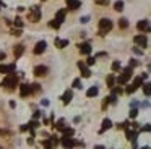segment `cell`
I'll return each instance as SVG.
<instances>
[{"instance_id":"6da1fadb","label":"cell","mask_w":151,"mask_h":149,"mask_svg":"<svg viewBox=\"0 0 151 149\" xmlns=\"http://www.w3.org/2000/svg\"><path fill=\"white\" fill-rule=\"evenodd\" d=\"M17 84H18V76L15 73H10L4 81H2V86L8 87V89H15V87H17Z\"/></svg>"},{"instance_id":"7a4b0ae2","label":"cell","mask_w":151,"mask_h":149,"mask_svg":"<svg viewBox=\"0 0 151 149\" xmlns=\"http://www.w3.org/2000/svg\"><path fill=\"white\" fill-rule=\"evenodd\" d=\"M111 29H112V21L109 18H102L101 21H99V34L101 36L107 34Z\"/></svg>"},{"instance_id":"3957f363","label":"cell","mask_w":151,"mask_h":149,"mask_svg":"<svg viewBox=\"0 0 151 149\" xmlns=\"http://www.w3.org/2000/svg\"><path fill=\"white\" fill-rule=\"evenodd\" d=\"M132 74H133V67H128V68H125V70L122 71V74H120V76H119L115 81H117L119 84H125V83H127V81L132 78Z\"/></svg>"},{"instance_id":"277c9868","label":"cell","mask_w":151,"mask_h":149,"mask_svg":"<svg viewBox=\"0 0 151 149\" xmlns=\"http://www.w3.org/2000/svg\"><path fill=\"white\" fill-rule=\"evenodd\" d=\"M28 19H29V21H39V19H41V10H39V6H31L29 13H28Z\"/></svg>"},{"instance_id":"5b68a950","label":"cell","mask_w":151,"mask_h":149,"mask_svg":"<svg viewBox=\"0 0 151 149\" xmlns=\"http://www.w3.org/2000/svg\"><path fill=\"white\" fill-rule=\"evenodd\" d=\"M137 28L140 29L141 32H150V31H151V26H150V23H148L146 19H141V21H138Z\"/></svg>"},{"instance_id":"8992f818","label":"cell","mask_w":151,"mask_h":149,"mask_svg":"<svg viewBox=\"0 0 151 149\" xmlns=\"http://www.w3.org/2000/svg\"><path fill=\"white\" fill-rule=\"evenodd\" d=\"M15 63H12V65H0V73H4V74H10V73H13L15 71Z\"/></svg>"},{"instance_id":"52a82bcc","label":"cell","mask_w":151,"mask_h":149,"mask_svg":"<svg viewBox=\"0 0 151 149\" xmlns=\"http://www.w3.org/2000/svg\"><path fill=\"white\" fill-rule=\"evenodd\" d=\"M135 44H138V45H141V47H146V44H148V39H146V36L145 34H138V36H135Z\"/></svg>"},{"instance_id":"ba28073f","label":"cell","mask_w":151,"mask_h":149,"mask_svg":"<svg viewBox=\"0 0 151 149\" xmlns=\"http://www.w3.org/2000/svg\"><path fill=\"white\" fill-rule=\"evenodd\" d=\"M46 47H47V44H46V41H39L36 45H34V54L36 55H39V54H42L44 50H46Z\"/></svg>"},{"instance_id":"9c48e42d","label":"cell","mask_w":151,"mask_h":149,"mask_svg":"<svg viewBox=\"0 0 151 149\" xmlns=\"http://www.w3.org/2000/svg\"><path fill=\"white\" fill-rule=\"evenodd\" d=\"M78 68H80V71H81V74H83L85 78H89V76H91V71H89L88 67H86V63L78 62Z\"/></svg>"},{"instance_id":"30bf717a","label":"cell","mask_w":151,"mask_h":149,"mask_svg":"<svg viewBox=\"0 0 151 149\" xmlns=\"http://www.w3.org/2000/svg\"><path fill=\"white\" fill-rule=\"evenodd\" d=\"M78 47H80V52H81L83 55L91 54V45H89V42H83V44H80Z\"/></svg>"},{"instance_id":"8fae6325","label":"cell","mask_w":151,"mask_h":149,"mask_svg":"<svg viewBox=\"0 0 151 149\" xmlns=\"http://www.w3.org/2000/svg\"><path fill=\"white\" fill-rule=\"evenodd\" d=\"M20 94H21V96H29V94H31V84H26V83H23V84H21V86H20Z\"/></svg>"},{"instance_id":"7c38bea8","label":"cell","mask_w":151,"mask_h":149,"mask_svg":"<svg viewBox=\"0 0 151 149\" xmlns=\"http://www.w3.org/2000/svg\"><path fill=\"white\" fill-rule=\"evenodd\" d=\"M80 6H81V2H80V0H67V8L78 10Z\"/></svg>"},{"instance_id":"4fadbf2b","label":"cell","mask_w":151,"mask_h":149,"mask_svg":"<svg viewBox=\"0 0 151 149\" xmlns=\"http://www.w3.org/2000/svg\"><path fill=\"white\" fill-rule=\"evenodd\" d=\"M34 74H36V76H46L47 74V67H44V65L36 67L34 68Z\"/></svg>"},{"instance_id":"5bb4252c","label":"cell","mask_w":151,"mask_h":149,"mask_svg":"<svg viewBox=\"0 0 151 149\" xmlns=\"http://www.w3.org/2000/svg\"><path fill=\"white\" fill-rule=\"evenodd\" d=\"M60 141H62V146H63V148H73V146L76 144L75 139H72V136H70V138H62Z\"/></svg>"},{"instance_id":"9a60e30c","label":"cell","mask_w":151,"mask_h":149,"mask_svg":"<svg viewBox=\"0 0 151 149\" xmlns=\"http://www.w3.org/2000/svg\"><path fill=\"white\" fill-rule=\"evenodd\" d=\"M73 135H75V130L73 128H67L65 126V128L62 130V138H70V136H73Z\"/></svg>"},{"instance_id":"2e32d148","label":"cell","mask_w":151,"mask_h":149,"mask_svg":"<svg viewBox=\"0 0 151 149\" xmlns=\"http://www.w3.org/2000/svg\"><path fill=\"white\" fill-rule=\"evenodd\" d=\"M65 16H67L65 10H59L57 15H55V19H57V21H60V23H63V21H65Z\"/></svg>"},{"instance_id":"e0dca14e","label":"cell","mask_w":151,"mask_h":149,"mask_svg":"<svg viewBox=\"0 0 151 149\" xmlns=\"http://www.w3.org/2000/svg\"><path fill=\"white\" fill-rule=\"evenodd\" d=\"M72 97H73L72 91H65V92H63V96H62V102L63 104H68L70 100H72Z\"/></svg>"},{"instance_id":"ac0fdd59","label":"cell","mask_w":151,"mask_h":149,"mask_svg":"<svg viewBox=\"0 0 151 149\" xmlns=\"http://www.w3.org/2000/svg\"><path fill=\"white\" fill-rule=\"evenodd\" d=\"M24 52V45H21V44H18V45H15V57H21V54Z\"/></svg>"},{"instance_id":"d6986e66","label":"cell","mask_w":151,"mask_h":149,"mask_svg":"<svg viewBox=\"0 0 151 149\" xmlns=\"http://www.w3.org/2000/svg\"><path fill=\"white\" fill-rule=\"evenodd\" d=\"M55 45L59 49H63V47L68 45V41H67V39H55Z\"/></svg>"},{"instance_id":"ffe728a7","label":"cell","mask_w":151,"mask_h":149,"mask_svg":"<svg viewBox=\"0 0 151 149\" xmlns=\"http://www.w3.org/2000/svg\"><path fill=\"white\" fill-rule=\"evenodd\" d=\"M98 92H99V89L96 86H93V87H89V89H88L86 96H88V97H96V96H98Z\"/></svg>"},{"instance_id":"44dd1931","label":"cell","mask_w":151,"mask_h":149,"mask_svg":"<svg viewBox=\"0 0 151 149\" xmlns=\"http://www.w3.org/2000/svg\"><path fill=\"white\" fill-rule=\"evenodd\" d=\"M111 126H112V122H111L109 118H106L104 122H102V126H101V130H99V131L102 133V131H106V130H109Z\"/></svg>"},{"instance_id":"7402d4cb","label":"cell","mask_w":151,"mask_h":149,"mask_svg":"<svg viewBox=\"0 0 151 149\" xmlns=\"http://www.w3.org/2000/svg\"><path fill=\"white\" fill-rule=\"evenodd\" d=\"M137 131H132V130H128L127 128V139H128V141H133L135 143V139H137Z\"/></svg>"},{"instance_id":"603a6c76","label":"cell","mask_w":151,"mask_h":149,"mask_svg":"<svg viewBox=\"0 0 151 149\" xmlns=\"http://www.w3.org/2000/svg\"><path fill=\"white\" fill-rule=\"evenodd\" d=\"M65 126H67V125H65V120H63V118H60L59 122L55 123V128H57V130H60V131H62V130L65 128Z\"/></svg>"},{"instance_id":"cb8c5ba5","label":"cell","mask_w":151,"mask_h":149,"mask_svg":"<svg viewBox=\"0 0 151 149\" xmlns=\"http://www.w3.org/2000/svg\"><path fill=\"white\" fill-rule=\"evenodd\" d=\"M119 26H120L122 29L128 28V19L127 18H120V19H119Z\"/></svg>"},{"instance_id":"d4e9b609","label":"cell","mask_w":151,"mask_h":149,"mask_svg":"<svg viewBox=\"0 0 151 149\" xmlns=\"http://www.w3.org/2000/svg\"><path fill=\"white\" fill-rule=\"evenodd\" d=\"M114 8L117 10V11H122V10H124V2H122V0H117V2L114 3Z\"/></svg>"},{"instance_id":"484cf974","label":"cell","mask_w":151,"mask_h":149,"mask_svg":"<svg viewBox=\"0 0 151 149\" xmlns=\"http://www.w3.org/2000/svg\"><path fill=\"white\" fill-rule=\"evenodd\" d=\"M60 24H62V23L57 21V19H52V21H49V26H50V28H54V29H59Z\"/></svg>"},{"instance_id":"4316f807","label":"cell","mask_w":151,"mask_h":149,"mask_svg":"<svg viewBox=\"0 0 151 149\" xmlns=\"http://www.w3.org/2000/svg\"><path fill=\"white\" fill-rule=\"evenodd\" d=\"M143 92L146 94V96H151V84L150 83L143 84Z\"/></svg>"},{"instance_id":"83f0119b","label":"cell","mask_w":151,"mask_h":149,"mask_svg":"<svg viewBox=\"0 0 151 149\" xmlns=\"http://www.w3.org/2000/svg\"><path fill=\"white\" fill-rule=\"evenodd\" d=\"M106 83H107V86H109V87H112V86H114V83H115V78L112 76V74H109L107 80H106Z\"/></svg>"},{"instance_id":"f1b7e54d","label":"cell","mask_w":151,"mask_h":149,"mask_svg":"<svg viewBox=\"0 0 151 149\" xmlns=\"http://www.w3.org/2000/svg\"><path fill=\"white\" fill-rule=\"evenodd\" d=\"M137 89H138L137 86H133V84H130V86H127V89H125V92H127V94H133Z\"/></svg>"},{"instance_id":"f546056e","label":"cell","mask_w":151,"mask_h":149,"mask_svg":"<svg viewBox=\"0 0 151 149\" xmlns=\"http://www.w3.org/2000/svg\"><path fill=\"white\" fill-rule=\"evenodd\" d=\"M39 91H41V84H37V83L31 84V92H39Z\"/></svg>"},{"instance_id":"4dcf8cb0","label":"cell","mask_w":151,"mask_h":149,"mask_svg":"<svg viewBox=\"0 0 151 149\" xmlns=\"http://www.w3.org/2000/svg\"><path fill=\"white\" fill-rule=\"evenodd\" d=\"M143 84V76H138V78H135V81H133V86H141Z\"/></svg>"},{"instance_id":"1f68e13d","label":"cell","mask_w":151,"mask_h":149,"mask_svg":"<svg viewBox=\"0 0 151 149\" xmlns=\"http://www.w3.org/2000/svg\"><path fill=\"white\" fill-rule=\"evenodd\" d=\"M112 70H114V71L120 70V62H114V63H112Z\"/></svg>"},{"instance_id":"d6a6232c","label":"cell","mask_w":151,"mask_h":149,"mask_svg":"<svg viewBox=\"0 0 151 149\" xmlns=\"http://www.w3.org/2000/svg\"><path fill=\"white\" fill-rule=\"evenodd\" d=\"M15 26H17V28H23V21H21V18L15 19Z\"/></svg>"},{"instance_id":"836d02e7","label":"cell","mask_w":151,"mask_h":149,"mask_svg":"<svg viewBox=\"0 0 151 149\" xmlns=\"http://www.w3.org/2000/svg\"><path fill=\"white\" fill-rule=\"evenodd\" d=\"M112 94L119 96V94H122V89H120V87H114V86H112Z\"/></svg>"},{"instance_id":"e575fe53","label":"cell","mask_w":151,"mask_h":149,"mask_svg":"<svg viewBox=\"0 0 151 149\" xmlns=\"http://www.w3.org/2000/svg\"><path fill=\"white\" fill-rule=\"evenodd\" d=\"M73 87L80 89V87H81V81H80V80H75V81H73Z\"/></svg>"},{"instance_id":"d590c367","label":"cell","mask_w":151,"mask_h":149,"mask_svg":"<svg viewBox=\"0 0 151 149\" xmlns=\"http://www.w3.org/2000/svg\"><path fill=\"white\" fill-rule=\"evenodd\" d=\"M94 3H98V5H107L109 0H94Z\"/></svg>"},{"instance_id":"8d00e7d4","label":"cell","mask_w":151,"mask_h":149,"mask_svg":"<svg viewBox=\"0 0 151 149\" xmlns=\"http://www.w3.org/2000/svg\"><path fill=\"white\" fill-rule=\"evenodd\" d=\"M12 34H13V36H20V34H21V28H18V29H12Z\"/></svg>"},{"instance_id":"74e56055","label":"cell","mask_w":151,"mask_h":149,"mask_svg":"<svg viewBox=\"0 0 151 149\" xmlns=\"http://www.w3.org/2000/svg\"><path fill=\"white\" fill-rule=\"evenodd\" d=\"M137 115H138V110H137V109H132V110H130V117H132V118H135Z\"/></svg>"},{"instance_id":"f35d334b","label":"cell","mask_w":151,"mask_h":149,"mask_svg":"<svg viewBox=\"0 0 151 149\" xmlns=\"http://www.w3.org/2000/svg\"><path fill=\"white\" fill-rule=\"evenodd\" d=\"M94 62H96V58H94V57H88V60H86V63H88V65H93Z\"/></svg>"},{"instance_id":"ab89813d","label":"cell","mask_w":151,"mask_h":149,"mask_svg":"<svg viewBox=\"0 0 151 149\" xmlns=\"http://www.w3.org/2000/svg\"><path fill=\"white\" fill-rule=\"evenodd\" d=\"M107 105H109V99L106 97V99H104V102H102V109H106Z\"/></svg>"},{"instance_id":"60d3db41","label":"cell","mask_w":151,"mask_h":149,"mask_svg":"<svg viewBox=\"0 0 151 149\" xmlns=\"http://www.w3.org/2000/svg\"><path fill=\"white\" fill-rule=\"evenodd\" d=\"M137 65H138L137 60H132V62H130V67H137Z\"/></svg>"},{"instance_id":"b9f144b4","label":"cell","mask_w":151,"mask_h":149,"mask_svg":"<svg viewBox=\"0 0 151 149\" xmlns=\"http://www.w3.org/2000/svg\"><path fill=\"white\" fill-rule=\"evenodd\" d=\"M88 19H89L88 16H83V18H81V23H88Z\"/></svg>"},{"instance_id":"7bdbcfd3","label":"cell","mask_w":151,"mask_h":149,"mask_svg":"<svg viewBox=\"0 0 151 149\" xmlns=\"http://www.w3.org/2000/svg\"><path fill=\"white\" fill-rule=\"evenodd\" d=\"M4 58H5V54L4 52H0V60H4Z\"/></svg>"}]
</instances>
